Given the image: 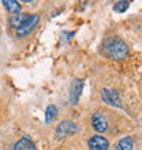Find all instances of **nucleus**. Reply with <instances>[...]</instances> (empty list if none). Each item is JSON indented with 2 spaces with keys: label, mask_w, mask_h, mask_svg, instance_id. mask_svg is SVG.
<instances>
[{
  "label": "nucleus",
  "mask_w": 142,
  "mask_h": 150,
  "mask_svg": "<svg viewBox=\"0 0 142 150\" xmlns=\"http://www.w3.org/2000/svg\"><path fill=\"white\" fill-rule=\"evenodd\" d=\"M104 52L112 60H123L129 55V47L119 38H108L104 42Z\"/></svg>",
  "instance_id": "obj_1"
},
{
  "label": "nucleus",
  "mask_w": 142,
  "mask_h": 150,
  "mask_svg": "<svg viewBox=\"0 0 142 150\" xmlns=\"http://www.w3.org/2000/svg\"><path fill=\"white\" fill-rule=\"evenodd\" d=\"M38 21H40V15L37 14H33V15H29L28 21L25 22L22 26H21L18 30H16V36L18 37H25L28 36L29 33H32L34 30V28L38 25Z\"/></svg>",
  "instance_id": "obj_2"
},
{
  "label": "nucleus",
  "mask_w": 142,
  "mask_h": 150,
  "mask_svg": "<svg viewBox=\"0 0 142 150\" xmlns=\"http://www.w3.org/2000/svg\"><path fill=\"white\" fill-rule=\"evenodd\" d=\"M101 98L105 104L111 105V107H116V108H122V103H120V98H119V94L115 90H111V89H104L101 91Z\"/></svg>",
  "instance_id": "obj_3"
},
{
  "label": "nucleus",
  "mask_w": 142,
  "mask_h": 150,
  "mask_svg": "<svg viewBox=\"0 0 142 150\" xmlns=\"http://www.w3.org/2000/svg\"><path fill=\"white\" fill-rule=\"evenodd\" d=\"M83 90V82L79 81V79H74L71 82V87H70V98H71V104H77L79 103V97H81V93Z\"/></svg>",
  "instance_id": "obj_4"
},
{
  "label": "nucleus",
  "mask_w": 142,
  "mask_h": 150,
  "mask_svg": "<svg viewBox=\"0 0 142 150\" xmlns=\"http://www.w3.org/2000/svg\"><path fill=\"white\" fill-rule=\"evenodd\" d=\"M92 127H93L97 132H104V131H107V128H108L107 117L103 113L96 112V113L92 116Z\"/></svg>",
  "instance_id": "obj_5"
},
{
  "label": "nucleus",
  "mask_w": 142,
  "mask_h": 150,
  "mask_svg": "<svg viewBox=\"0 0 142 150\" xmlns=\"http://www.w3.org/2000/svg\"><path fill=\"white\" fill-rule=\"evenodd\" d=\"M90 150H107L109 147V142L108 139L104 138V137H100V135H94L89 139L87 142Z\"/></svg>",
  "instance_id": "obj_6"
},
{
  "label": "nucleus",
  "mask_w": 142,
  "mask_h": 150,
  "mask_svg": "<svg viewBox=\"0 0 142 150\" xmlns=\"http://www.w3.org/2000/svg\"><path fill=\"white\" fill-rule=\"evenodd\" d=\"M78 131V126L75 124L74 122H68V120H64L59 124L58 130H56V134L59 137H64V135H68V134H74Z\"/></svg>",
  "instance_id": "obj_7"
},
{
  "label": "nucleus",
  "mask_w": 142,
  "mask_h": 150,
  "mask_svg": "<svg viewBox=\"0 0 142 150\" xmlns=\"http://www.w3.org/2000/svg\"><path fill=\"white\" fill-rule=\"evenodd\" d=\"M14 150H36V145L32 142V139L29 138L28 135H25L22 139H19L15 143Z\"/></svg>",
  "instance_id": "obj_8"
},
{
  "label": "nucleus",
  "mask_w": 142,
  "mask_h": 150,
  "mask_svg": "<svg viewBox=\"0 0 142 150\" xmlns=\"http://www.w3.org/2000/svg\"><path fill=\"white\" fill-rule=\"evenodd\" d=\"M28 18H29L28 14H18V15L11 16V18H10V26H11L12 29L18 30V29L28 21Z\"/></svg>",
  "instance_id": "obj_9"
},
{
  "label": "nucleus",
  "mask_w": 142,
  "mask_h": 150,
  "mask_svg": "<svg viewBox=\"0 0 142 150\" xmlns=\"http://www.w3.org/2000/svg\"><path fill=\"white\" fill-rule=\"evenodd\" d=\"M3 6L6 7L8 12H11L14 15H18L21 12V6L15 0H3Z\"/></svg>",
  "instance_id": "obj_10"
},
{
  "label": "nucleus",
  "mask_w": 142,
  "mask_h": 150,
  "mask_svg": "<svg viewBox=\"0 0 142 150\" xmlns=\"http://www.w3.org/2000/svg\"><path fill=\"white\" fill-rule=\"evenodd\" d=\"M115 150H133V139L130 137H124L118 142Z\"/></svg>",
  "instance_id": "obj_11"
},
{
  "label": "nucleus",
  "mask_w": 142,
  "mask_h": 150,
  "mask_svg": "<svg viewBox=\"0 0 142 150\" xmlns=\"http://www.w3.org/2000/svg\"><path fill=\"white\" fill-rule=\"evenodd\" d=\"M58 113H59V112H58V108H56L55 105H49V107L47 108V111H45V123H47V124L52 123L56 119Z\"/></svg>",
  "instance_id": "obj_12"
},
{
  "label": "nucleus",
  "mask_w": 142,
  "mask_h": 150,
  "mask_svg": "<svg viewBox=\"0 0 142 150\" xmlns=\"http://www.w3.org/2000/svg\"><path fill=\"white\" fill-rule=\"evenodd\" d=\"M127 8H129V1H124V0L116 1L114 4V11H116V12H124Z\"/></svg>",
  "instance_id": "obj_13"
},
{
  "label": "nucleus",
  "mask_w": 142,
  "mask_h": 150,
  "mask_svg": "<svg viewBox=\"0 0 142 150\" xmlns=\"http://www.w3.org/2000/svg\"><path fill=\"white\" fill-rule=\"evenodd\" d=\"M11 150H14V149H11Z\"/></svg>",
  "instance_id": "obj_14"
}]
</instances>
